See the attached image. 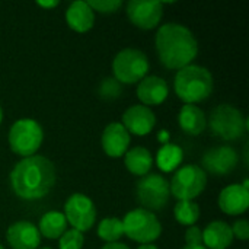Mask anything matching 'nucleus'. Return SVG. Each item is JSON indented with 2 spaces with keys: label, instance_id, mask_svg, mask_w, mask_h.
<instances>
[{
  "label": "nucleus",
  "instance_id": "f257e3e1",
  "mask_svg": "<svg viewBox=\"0 0 249 249\" xmlns=\"http://www.w3.org/2000/svg\"><path fill=\"white\" fill-rule=\"evenodd\" d=\"M57 172L54 163L41 155L22 158L12 169V191L22 200H41L54 188Z\"/></svg>",
  "mask_w": 249,
  "mask_h": 249
},
{
  "label": "nucleus",
  "instance_id": "f03ea898",
  "mask_svg": "<svg viewBox=\"0 0 249 249\" xmlns=\"http://www.w3.org/2000/svg\"><path fill=\"white\" fill-rule=\"evenodd\" d=\"M155 47L160 63L171 70L193 64L198 54V41L193 31L182 23L168 22L159 26Z\"/></svg>",
  "mask_w": 249,
  "mask_h": 249
},
{
  "label": "nucleus",
  "instance_id": "7ed1b4c3",
  "mask_svg": "<svg viewBox=\"0 0 249 249\" xmlns=\"http://www.w3.org/2000/svg\"><path fill=\"white\" fill-rule=\"evenodd\" d=\"M214 88V80L207 67L198 64H188L179 69L174 79V89L177 96L184 104H198L206 101Z\"/></svg>",
  "mask_w": 249,
  "mask_h": 249
},
{
  "label": "nucleus",
  "instance_id": "20e7f679",
  "mask_svg": "<svg viewBox=\"0 0 249 249\" xmlns=\"http://www.w3.org/2000/svg\"><path fill=\"white\" fill-rule=\"evenodd\" d=\"M207 125L216 137L226 142H235L248 130V120L236 107L220 104L212 111Z\"/></svg>",
  "mask_w": 249,
  "mask_h": 249
},
{
  "label": "nucleus",
  "instance_id": "39448f33",
  "mask_svg": "<svg viewBox=\"0 0 249 249\" xmlns=\"http://www.w3.org/2000/svg\"><path fill=\"white\" fill-rule=\"evenodd\" d=\"M7 140L10 150L15 155L29 158L39 150L44 142V130L38 121L32 118H20L12 124Z\"/></svg>",
  "mask_w": 249,
  "mask_h": 249
},
{
  "label": "nucleus",
  "instance_id": "423d86ee",
  "mask_svg": "<svg viewBox=\"0 0 249 249\" xmlns=\"http://www.w3.org/2000/svg\"><path fill=\"white\" fill-rule=\"evenodd\" d=\"M124 235L140 244H153L162 235V225L155 213L146 209H134L130 210L123 219Z\"/></svg>",
  "mask_w": 249,
  "mask_h": 249
},
{
  "label": "nucleus",
  "instance_id": "0eeeda50",
  "mask_svg": "<svg viewBox=\"0 0 249 249\" xmlns=\"http://www.w3.org/2000/svg\"><path fill=\"white\" fill-rule=\"evenodd\" d=\"M149 69L150 63L147 55L142 50L133 47L118 51L112 60L114 79H117L121 85L139 83L147 76Z\"/></svg>",
  "mask_w": 249,
  "mask_h": 249
},
{
  "label": "nucleus",
  "instance_id": "6e6552de",
  "mask_svg": "<svg viewBox=\"0 0 249 249\" xmlns=\"http://www.w3.org/2000/svg\"><path fill=\"white\" fill-rule=\"evenodd\" d=\"M207 185V174L200 165H184L179 166L169 182L171 194L178 201H194Z\"/></svg>",
  "mask_w": 249,
  "mask_h": 249
},
{
  "label": "nucleus",
  "instance_id": "1a4fd4ad",
  "mask_svg": "<svg viewBox=\"0 0 249 249\" xmlns=\"http://www.w3.org/2000/svg\"><path fill=\"white\" fill-rule=\"evenodd\" d=\"M137 201L142 204V209L149 212H160L169 201L171 190L168 179L155 172H149L142 177L137 182Z\"/></svg>",
  "mask_w": 249,
  "mask_h": 249
},
{
  "label": "nucleus",
  "instance_id": "9d476101",
  "mask_svg": "<svg viewBox=\"0 0 249 249\" xmlns=\"http://www.w3.org/2000/svg\"><path fill=\"white\" fill-rule=\"evenodd\" d=\"M67 225L79 232H88L96 222V207L90 197L82 193L71 194L64 203L63 212Z\"/></svg>",
  "mask_w": 249,
  "mask_h": 249
},
{
  "label": "nucleus",
  "instance_id": "9b49d317",
  "mask_svg": "<svg viewBox=\"0 0 249 249\" xmlns=\"http://www.w3.org/2000/svg\"><path fill=\"white\" fill-rule=\"evenodd\" d=\"M127 16L140 29H155L163 16V1L130 0L127 3Z\"/></svg>",
  "mask_w": 249,
  "mask_h": 249
},
{
  "label": "nucleus",
  "instance_id": "f8f14e48",
  "mask_svg": "<svg viewBox=\"0 0 249 249\" xmlns=\"http://www.w3.org/2000/svg\"><path fill=\"white\" fill-rule=\"evenodd\" d=\"M239 162V155L232 146H216L209 149L201 159L203 171L216 177H225L235 171Z\"/></svg>",
  "mask_w": 249,
  "mask_h": 249
},
{
  "label": "nucleus",
  "instance_id": "ddd939ff",
  "mask_svg": "<svg viewBox=\"0 0 249 249\" xmlns=\"http://www.w3.org/2000/svg\"><path fill=\"white\" fill-rule=\"evenodd\" d=\"M219 207L229 216L244 214L249 207L248 179L242 184H231L225 187L219 194Z\"/></svg>",
  "mask_w": 249,
  "mask_h": 249
},
{
  "label": "nucleus",
  "instance_id": "4468645a",
  "mask_svg": "<svg viewBox=\"0 0 249 249\" xmlns=\"http://www.w3.org/2000/svg\"><path fill=\"white\" fill-rule=\"evenodd\" d=\"M125 130L134 136H146L153 131L156 125L155 112L142 104L131 105L123 114V123Z\"/></svg>",
  "mask_w": 249,
  "mask_h": 249
},
{
  "label": "nucleus",
  "instance_id": "2eb2a0df",
  "mask_svg": "<svg viewBox=\"0 0 249 249\" xmlns=\"http://www.w3.org/2000/svg\"><path fill=\"white\" fill-rule=\"evenodd\" d=\"M6 239L12 249H38L41 245V233L36 225L28 220L12 223L7 228Z\"/></svg>",
  "mask_w": 249,
  "mask_h": 249
},
{
  "label": "nucleus",
  "instance_id": "dca6fc26",
  "mask_svg": "<svg viewBox=\"0 0 249 249\" xmlns=\"http://www.w3.org/2000/svg\"><path fill=\"white\" fill-rule=\"evenodd\" d=\"M131 134L121 123H109L102 133L101 143L107 156L121 158L130 149Z\"/></svg>",
  "mask_w": 249,
  "mask_h": 249
},
{
  "label": "nucleus",
  "instance_id": "f3484780",
  "mask_svg": "<svg viewBox=\"0 0 249 249\" xmlns=\"http://www.w3.org/2000/svg\"><path fill=\"white\" fill-rule=\"evenodd\" d=\"M169 95L168 83L160 76H146L137 85V98L144 107H156L165 102Z\"/></svg>",
  "mask_w": 249,
  "mask_h": 249
},
{
  "label": "nucleus",
  "instance_id": "a211bd4d",
  "mask_svg": "<svg viewBox=\"0 0 249 249\" xmlns=\"http://www.w3.org/2000/svg\"><path fill=\"white\" fill-rule=\"evenodd\" d=\"M233 239L231 225L223 220H213L203 231V245L207 249L229 248Z\"/></svg>",
  "mask_w": 249,
  "mask_h": 249
},
{
  "label": "nucleus",
  "instance_id": "6ab92c4d",
  "mask_svg": "<svg viewBox=\"0 0 249 249\" xmlns=\"http://www.w3.org/2000/svg\"><path fill=\"white\" fill-rule=\"evenodd\" d=\"M66 20L67 25L76 31V32H88L92 29L95 23V12L88 4V1L76 0L70 3V6L66 10Z\"/></svg>",
  "mask_w": 249,
  "mask_h": 249
},
{
  "label": "nucleus",
  "instance_id": "aec40b11",
  "mask_svg": "<svg viewBox=\"0 0 249 249\" xmlns=\"http://www.w3.org/2000/svg\"><path fill=\"white\" fill-rule=\"evenodd\" d=\"M178 124L184 133L200 136L207 128V117L198 105L185 104L178 114Z\"/></svg>",
  "mask_w": 249,
  "mask_h": 249
},
{
  "label": "nucleus",
  "instance_id": "412c9836",
  "mask_svg": "<svg viewBox=\"0 0 249 249\" xmlns=\"http://www.w3.org/2000/svg\"><path fill=\"white\" fill-rule=\"evenodd\" d=\"M124 163L130 174L144 177L150 172L153 166V155L149 149L143 146H134L125 152Z\"/></svg>",
  "mask_w": 249,
  "mask_h": 249
},
{
  "label": "nucleus",
  "instance_id": "4be33fe9",
  "mask_svg": "<svg viewBox=\"0 0 249 249\" xmlns=\"http://www.w3.org/2000/svg\"><path fill=\"white\" fill-rule=\"evenodd\" d=\"M41 236L47 239H58L67 231V220L61 212L51 210L42 214L39 219V225L36 226Z\"/></svg>",
  "mask_w": 249,
  "mask_h": 249
},
{
  "label": "nucleus",
  "instance_id": "5701e85b",
  "mask_svg": "<svg viewBox=\"0 0 249 249\" xmlns=\"http://www.w3.org/2000/svg\"><path fill=\"white\" fill-rule=\"evenodd\" d=\"M184 160V150L174 143L162 144L156 153V165L162 172H175Z\"/></svg>",
  "mask_w": 249,
  "mask_h": 249
},
{
  "label": "nucleus",
  "instance_id": "b1692460",
  "mask_svg": "<svg viewBox=\"0 0 249 249\" xmlns=\"http://www.w3.org/2000/svg\"><path fill=\"white\" fill-rule=\"evenodd\" d=\"M98 236L107 244L120 242L124 236L123 220L118 217H105L98 225Z\"/></svg>",
  "mask_w": 249,
  "mask_h": 249
},
{
  "label": "nucleus",
  "instance_id": "393cba45",
  "mask_svg": "<svg viewBox=\"0 0 249 249\" xmlns=\"http://www.w3.org/2000/svg\"><path fill=\"white\" fill-rule=\"evenodd\" d=\"M175 220L184 226H194L200 219V206L196 201H177L174 207Z\"/></svg>",
  "mask_w": 249,
  "mask_h": 249
},
{
  "label": "nucleus",
  "instance_id": "a878e982",
  "mask_svg": "<svg viewBox=\"0 0 249 249\" xmlns=\"http://www.w3.org/2000/svg\"><path fill=\"white\" fill-rule=\"evenodd\" d=\"M85 244V235L76 229L66 231L58 238V249H82Z\"/></svg>",
  "mask_w": 249,
  "mask_h": 249
},
{
  "label": "nucleus",
  "instance_id": "bb28decb",
  "mask_svg": "<svg viewBox=\"0 0 249 249\" xmlns=\"http://www.w3.org/2000/svg\"><path fill=\"white\" fill-rule=\"evenodd\" d=\"M121 93H123V85L114 77H105L99 85V96L107 101L117 99Z\"/></svg>",
  "mask_w": 249,
  "mask_h": 249
},
{
  "label": "nucleus",
  "instance_id": "cd10ccee",
  "mask_svg": "<svg viewBox=\"0 0 249 249\" xmlns=\"http://www.w3.org/2000/svg\"><path fill=\"white\" fill-rule=\"evenodd\" d=\"M88 4L92 7L93 12L107 15V13H115L123 6V1L121 0H90L88 1Z\"/></svg>",
  "mask_w": 249,
  "mask_h": 249
},
{
  "label": "nucleus",
  "instance_id": "c85d7f7f",
  "mask_svg": "<svg viewBox=\"0 0 249 249\" xmlns=\"http://www.w3.org/2000/svg\"><path fill=\"white\" fill-rule=\"evenodd\" d=\"M231 228H232L233 238H238L239 241H247L249 238V223L247 219L236 220Z\"/></svg>",
  "mask_w": 249,
  "mask_h": 249
},
{
  "label": "nucleus",
  "instance_id": "c756f323",
  "mask_svg": "<svg viewBox=\"0 0 249 249\" xmlns=\"http://www.w3.org/2000/svg\"><path fill=\"white\" fill-rule=\"evenodd\" d=\"M185 242L190 247L203 245V231L198 226H190L185 232Z\"/></svg>",
  "mask_w": 249,
  "mask_h": 249
},
{
  "label": "nucleus",
  "instance_id": "7c9ffc66",
  "mask_svg": "<svg viewBox=\"0 0 249 249\" xmlns=\"http://www.w3.org/2000/svg\"><path fill=\"white\" fill-rule=\"evenodd\" d=\"M36 4L39 7H45V9H53V7H57L60 4L58 0H48V1H42V0H38Z\"/></svg>",
  "mask_w": 249,
  "mask_h": 249
},
{
  "label": "nucleus",
  "instance_id": "2f4dec72",
  "mask_svg": "<svg viewBox=\"0 0 249 249\" xmlns=\"http://www.w3.org/2000/svg\"><path fill=\"white\" fill-rule=\"evenodd\" d=\"M101 249H130L128 245L123 244V242H112V244H105Z\"/></svg>",
  "mask_w": 249,
  "mask_h": 249
},
{
  "label": "nucleus",
  "instance_id": "473e14b6",
  "mask_svg": "<svg viewBox=\"0 0 249 249\" xmlns=\"http://www.w3.org/2000/svg\"><path fill=\"white\" fill-rule=\"evenodd\" d=\"M158 139H159L160 143L166 144V143H169V133L166 130H160L159 134H158Z\"/></svg>",
  "mask_w": 249,
  "mask_h": 249
},
{
  "label": "nucleus",
  "instance_id": "72a5a7b5",
  "mask_svg": "<svg viewBox=\"0 0 249 249\" xmlns=\"http://www.w3.org/2000/svg\"><path fill=\"white\" fill-rule=\"evenodd\" d=\"M137 249H159L155 244H144V245H140Z\"/></svg>",
  "mask_w": 249,
  "mask_h": 249
},
{
  "label": "nucleus",
  "instance_id": "f704fd0d",
  "mask_svg": "<svg viewBox=\"0 0 249 249\" xmlns=\"http://www.w3.org/2000/svg\"><path fill=\"white\" fill-rule=\"evenodd\" d=\"M182 249H207L204 245H197V247H190V245H185Z\"/></svg>",
  "mask_w": 249,
  "mask_h": 249
},
{
  "label": "nucleus",
  "instance_id": "c9c22d12",
  "mask_svg": "<svg viewBox=\"0 0 249 249\" xmlns=\"http://www.w3.org/2000/svg\"><path fill=\"white\" fill-rule=\"evenodd\" d=\"M1 121H3V108L0 105V124H1Z\"/></svg>",
  "mask_w": 249,
  "mask_h": 249
},
{
  "label": "nucleus",
  "instance_id": "e433bc0d",
  "mask_svg": "<svg viewBox=\"0 0 249 249\" xmlns=\"http://www.w3.org/2000/svg\"><path fill=\"white\" fill-rule=\"evenodd\" d=\"M38 249H53V248H48V247H39Z\"/></svg>",
  "mask_w": 249,
  "mask_h": 249
},
{
  "label": "nucleus",
  "instance_id": "4c0bfd02",
  "mask_svg": "<svg viewBox=\"0 0 249 249\" xmlns=\"http://www.w3.org/2000/svg\"><path fill=\"white\" fill-rule=\"evenodd\" d=\"M0 249H4V247H3V245H1V244H0Z\"/></svg>",
  "mask_w": 249,
  "mask_h": 249
}]
</instances>
